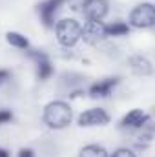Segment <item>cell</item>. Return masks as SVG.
Wrapping results in <instances>:
<instances>
[{
  "mask_svg": "<svg viewBox=\"0 0 155 157\" xmlns=\"http://www.w3.org/2000/svg\"><path fill=\"white\" fill-rule=\"evenodd\" d=\"M44 122L53 128V130H62L66 128L70 122H71V117H73V112L70 108L68 102L64 101H53L49 102L46 108H44Z\"/></svg>",
  "mask_w": 155,
  "mask_h": 157,
  "instance_id": "6da1fadb",
  "label": "cell"
},
{
  "mask_svg": "<svg viewBox=\"0 0 155 157\" xmlns=\"http://www.w3.org/2000/svg\"><path fill=\"white\" fill-rule=\"evenodd\" d=\"M80 31H82V26L78 24L75 18H62L57 22L55 26V35L57 40L64 46V48H71L75 46L80 39Z\"/></svg>",
  "mask_w": 155,
  "mask_h": 157,
  "instance_id": "7a4b0ae2",
  "label": "cell"
},
{
  "mask_svg": "<svg viewBox=\"0 0 155 157\" xmlns=\"http://www.w3.org/2000/svg\"><path fill=\"white\" fill-rule=\"evenodd\" d=\"M130 24L133 28H139V29L152 28L155 24V6L152 2H144V4L135 6L130 13Z\"/></svg>",
  "mask_w": 155,
  "mask_h": 157,
  "instance_id": "3957f363",
  "label": "cell"
},
{
  "mask_svg": "<svg viewBox=\"0 0 155 157\" xmlns=\"http://www.w3.org/2000/svg\"><path fill=\"white\" fill-rule=\"evenodd\" d=\"M108 37L106 35V24L100 22V20H88L84 26H82V31H80V39L84 40L86 44H99L100 40H104Z\"/></svg>",
  "mask_w": 155,
  "mask_h": 157,
  "instance_id": "277c9868",
  "label": "cell"
},
{
  "mask_svg": "<svg viewBox=\"0 0 155 157\" xmlns=\"http://www.w3.org/2000/svg\"><path fill=\"white\" fill-rule=\"evenodd\" d=\"M110 122V117L104 110L100 108H91V110H86L80 113L78 117V124L80 126H104Z\"/></svg>",
  "mask_w": 155,
  "mask_h": 157,
  "instance_id": "5b68a950",
  "label": "cell"
},
{
  "mask_svg": "<svg viewBox=\"0 0 155 157\" xmlns=\"http://www.w3.org/2000/svg\"><path fill=\"white\" fill-rule=\"evenodd\" d=\"M64 4V0H46L39 6V13L40 18L44 22L46 28H51L53 26V18H55V13L59 11V7Z\"/></svg>",
  "mask_w": 155,
  "mask_h": 157,
  "instance_id": "8992f818",
  "label": "cell"
},
{
  "mask_svg": "<svg viewBox=\"0 0 155 157\" xmlns=\"http://www.w3.org/2000/svg\"><path fill=\"white\" fill-rule=\"evenodd\" d=\"M82 11L88 20H102L108 13V0H89Z\"/></svg>",
  "mask_w": 155,
  "mask_h": 157,
  "instance_id": "52a82bcc",
  "label": "cell"
},
{
  "mask_svg": "<svg viewBox=\"0 0 155 157\" xmlns=\"http://www.w3.org/2000/svg\"><path fill=\"white\" fill-rule=\"evenodd\" d=\"M117 84H119V77L102 78V80L91 84V88H89V95H91L93 99H97V97H99V99H100V97H106V95L112 93V90L115 88Z\"/></svg>",
  "mask_w": 155,
  "mask_h": 157,
  "instance_id": "ba28073f",
  "label": "cell"
},
{
  "mask_svg": "<svg viewBox=\"0 0 155 157\" xmlns=\"http://www.w3.org/2000/svg\"><path fill=\"white\" fill-rule=\"evenodd\" d=\"M130 70H131V73L137 75V77H148V75H152V71H153L152 62H150L146 57H142V55H133V57L130 59Z\"/></svg>",
  "mask_w": 155,
  "mask_h": 157,
  "instance_id": "9c48e42d",
  "label": "cell"
},
{
  "mask_svg": "<svg viewBox=\"0 0 155 157\" xmlns=\"http://www.w3.org/2000/svg\"><path fill=\"white\" fill-rule=\"evenodd\" d=\"M148 122H150V115L144 113L142 110H131L130 113H126L122 117V121H120V124L126 126V128H142Z\"/></svg>",
  "mask_w": 155,
  "mask_h": 157,
  "instance_id": "30bf717a",
  "label": "cell"
},
{
  "mask_svg": "<svg viewBox=\"0 0 155 157\" xmlns=\"http://www.w3.org/2000/svg\"><path fill=\"white\" fill-rule=\"evenodd\" d=\"M33 57L37 59V75L40 80L49 78V75L53 73V66L49 64V59L44 53H33Z\"/></svg>",
  "mask_w": 155,
  "mask_h": 157,
  "instance_id": "8fae6325",
  "label": "cell"
},
{
  "mask_svg": "<svg viewBox=\"0 0 155 157\" xmlns=\"http://www.w3.org/2000/svg\"><path fill=\"white\" fill-rule=\"evenodd\" d=\"M78 157H108V152L100 144H86L80 150Z\"/></svg>",
  "mask_w": 155,
  "mask_h": 157,
  "instance_id": "7c38bea8",
  "label": "cell"
},
{
  "mask_svg": "<svg viewBox=\"0 0 155 157\" xmlns=\"http://www.w3.org/2000/svg\"><path fill=\"white\" fill-rule=\"evenodd\" d=\"M6 40H7L11 46L18 48V49H28V48H29V42H28V39H26L24 35L17 33V31H9V33L6 35Z\"/></svg>",
  "mask_w": 155,
  "mask_h": 157,
  "instance_id": "4fadbf2b",
  "label": "cell"
},
{
  "mask_svg": "<svg viewBox=\"0 0 155 157\" xmlns=\"http://www.w3.org/2000/svg\"><path fill=\"white\" fill-rule=\"evenodd\" d=\"M130 33V26L124 24V22H115L112 26H106V35H112V37H124Z\"/></svg>",
  "mask_w": 155,
  "mask_h": 157,
  "instance_id": "5bb4252c",
  "label": "cell"
},
{
  "mask_svg": "<svg viewBox=\"0 0 155 157\" xmlns=\"http://www.w3.org/2000/svg\"><path fill=\"white\" fill-rule=\"evenodd\" d=\"M112 157H135V154L131 150H128V148H119L112 154Z\"/></svg>",
  "mask_w": 155,
  "mask_h": 157,
  "instance_id": "9a60e30c",
  "label": "cell"
},
{
  "mask_svg": "<svg viewBox=\"0 0 155 157\" xmlns=\"http://www.w3.org/2000/svg\"><path fill=\"white\" fill-rule=\"evenodd\" d=\"M88 2H89V0H70V4H71V7H73L75 11H82Z\"/></svg>",
  "mask_w": 155,
  "mask_h": 157,
  "instance_id": "2e32d148",
  "label": "cell"
},
{
  "mask_svg": "<svg viewBox=\"0 0 155 157\" xmlns=\"http://www.w3.org/2000/svg\"><path fill=\"white\" fill-rule=\"evenodd\" d=\"M11 119H13V113H11V112H6V110H2V112H0V124L9 122Z\"/></svg>",
  "mask_w": 155,
  "mask_h": 157,
  "instance_id": "e0dca14e",
  "label": "cell"
},
{
  "mask_svg": "<svg viewBox=\"0 0 155 157\" xmlns=\"http://www.w3.org/2000/svg\"><path fill=\"white\" fill-rule=\"evenodd\" d=\"M18 157H35V154H33V150H29V148H22V150L18 152Z\"/></svg>",
  "mask_w": 155,
  "mask_h": 157,
  "instance_id": "ac0fdd59",
  "label": "cell"
},
{
  "mask_svg": "<svg viewBox=\"0 0 155 157\" xmlns=\"http://www.w3.org/2000/svg\"><path fill=\"white\" fill-rule=\"evenodd\" d=\"M7 75H9V73H7L6 70H0V82H2L4 78H7Z\"/></svg>",
  "mask_w": 155,
  "mask_h": 157,
  "instance_id": "d6986e66",
  "label": "cell"
},
{
  "mask_svg": "<svg viewBox=\"0 0 155 157\" xmlns=\"http://www.w3.org/2000/svg\"><path fill=\"white\" fill-rule=\"evenodd\" d=\"M0 157H9V152L4 150V148H0Z\"/></svg>",
  "mask_w": 155,
  "mask_h": 157,
  "instance_id": "ffe728a7",
  "label": "cell"
}]
</instances>
